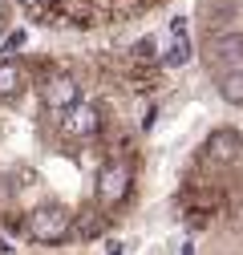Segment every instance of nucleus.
<instances>
[{"mask_svg": "<svg viewBox=\"0 0 243 255\" xmlns=\"http://www.w3.org/2000/svg\"><path fill=\"white\" fill-rule=\"evenodd\" d=\"M219 98H223L227 106H243V69L219 73Z\"/></svg>", "mask_w": 243, "mask_h": 255, "instance_id": "obj_2", "label": "nucleus"}, {"mask_svg": "<svg viewBox=\"0 0 243 255\" xmlns=\"http://www.w3.org/2000/svg\"><path fill=\"white\" fill-rule=\"evenodd\" d=\"M187 61H191V41H187V33H174V41H170V49H166V57H162V65L182 69Z\"/></svg>", "mask_w": 243, "mask_h": 255, "instance_id": "obj_3", "label": "nucleus"}, {"mask_svg": "<svg viewBox=\"0 0 243 255\" xmlns=\"http://www.w3.org/2000/svg\"><path fill=\"white\" fill-rule=\"evenodd\" d=\"M20 85H24V69H20V61L0 57V102L20 98Z\"/></svg>", "mask_w": 243, "mask_h": 255, "instance_id": "obj_1", "label": "nucleus"}]
</instances>
